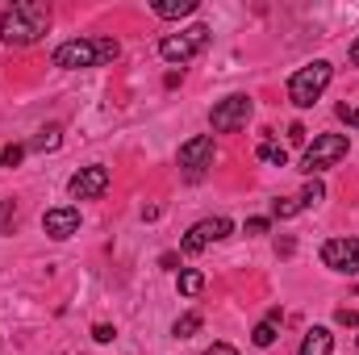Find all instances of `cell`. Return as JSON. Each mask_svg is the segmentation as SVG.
Returning a JSON list of instances; mask_svg holds the SVG:
<instances>
[{"mask_svg":"<svg viewBox=\"0 0 359 355\" xmlns=\"http://www.w3.org/2000/svg\"><path fill=\"white\" fill-rule=\"evenodd\" d=\"M230 234H234V222H230V217H205V222H196V226L184 234L180 251H184V255H196V251H205L209 243H222V239H230Z\"/></svg>","mask_w":359,"mask_h":355,"instance_id":"cell-8","label":"cell"},{"mask_svg":"<svg viewBox=\"0 0 359 355\" xmlns=\"http://www.w3.org/2000/svg\"><path fill=\"white\" fill-rule=\"evenodd\" d=\"M151 8H155V17H163V21H176V17L196 13V0H155Z\"/></svg>","mask_w":359,"mask_h":355,"instance_id":"cell-14","label":"cell"},{"mask_svg":"<svg viewBox=\"0 0 359 355\" xmlns=\"http://www.w3.org/2000/svg\"><path fill=\"white\" fill-rule=\"evenodd\" d=\"M113 335H117V330H113L109 322H96V326H92V339H96V343H113Z\"/></svg>","mask_w":359,"mask_h":355,"instance_id":"cell-23","label":"cell"},{"mask_svg":"<svg viewBox=\"0 0 359 355\" xmlns=\"http://www.w3.org/2000/svg\"><path fill=\"white\" fill-rule=\"evenodd\" d=\"M330 80H334V67L326 59H313V63H305V67H297L288 76V100L297 109H309L322 92L330 88Z\"/></svg>","mask_w":359,"mask_h":355,"instance_id":"cell-3","label":"cell"},{"mask_svg":"<svg viewBox=\"0 0 359 355\" xmlns=\"http://www.w3.org/2000/svg\"><path fill=\"white\" fill-rule=\"evenodd\" d=\"M322 264L339 276H359V239H326Z\"/></svg>","mask_w":359,"mask_h":355,"instance_id":"cell-9","label":"cell"},{"mask_svg":"<svg viewBox=\"0 0 359 355\" xmlns=\"http://www.w3.org/2000/svg\"><path fill=\"white\" fill-rule=\"evenodd\" d=\"M347 151H351V138H347V134H318L313 142H305L301 172H305V176H322V172L334 168Z\"/></svg>","mask_w":359,"mask_h":355,"instance_id":"cell-4","label":"cell"},{"mask_svg":"<svg viewBox=\"0 0 359 355\" xmlns=\"http://www.w3.org/2000/svg\"><path fill=\"white\" fill-rule=\"evenodd\" d=\"M288 142L292 147H305V126H288Z\"/></svg>","mask_w":359,"mask_h":355,"instance_id":"cell-27","label":"cell"},{"mask_svg":"<svg viewBox=\"0 0 359 355\" xmlns=\"http://www.w3.org/2000/svg\"><path fill=\"white\" fill-rule=\"evenodd\" d=\"M280 322H284V314L280 309H268V318L251 330V339H255V347H271L276 343V335H280Z\"/></svg>","mask_w":359,"mask_h":355,"instance_id":"cell-13","label":"cell"},{"mask_svg":"<svg viewBox=\"0 0 359 355\" xmlns=\"http://www.w3.org/2000/svg\"><path fill=\"white\" fill-rule=\"evenodd\" d=\"M176 264H180V260H176V255H172V251H168V255L159 260V267H168V272H176Z\"/></svg>","mask_w":359,"mask_h":355,"instance_id":"cell-29","label":"cell"},{"mask_svg":"<svg viewBox=\"0 0 359 355\" xmlns=\"http://www.w3.org/2000/svg\"><path fill=\"white\" fill-rule=\"evenodd\" d=\"M104 188H109V168H100V163H92V168H80L76 176L67 180V192H72L76 201H96Z\"/></svg>","mask_w":359,"mask_h":355,"instance_id":"cell-10","label":"cell"},{"mask_svg":"<svg viewBox=\"0 0 359 355\" xmlns=\"http://www.w3.org/2000/svg\"><path fill=\"white\" fill-rule=\"evenodd\" d=\"M201 326H205V318H201V314H184V318H176L172 335H176V339H192V335H196Z\"/></svg>","mask_w":359,"mask_h":355,"instance_id":"cell-17","label":"cell"},{"mask_svg":"<svg viewBox=\"0 0 359 355\" xmlns=\"http://www.w3.org/2000/svg\"><path fill=\"white\" fill-rule=\"evenodd\" d=\"M301 209H305V205H301V196H280V201L271 205V213H276L280 222H284V217H297Z\"/></svg>","mask_w":359,"mask_h":355,"instance_id":"cell-18","label":"cell"},{"mask_svg":"<svg viewBox=\"0 0 359 355\" xmlns=\"http://www.w3.org/2000/svg\"><path fill=\"white\" fill-rule=\"evenodd\" d=\"M339 117H343L347 126H359V105H339Z\"/></svg>","mask_w":359,"mask_h":355,"instance_id":"cell-24","label":"cell"},{"mask_svg":"<svg viewBox=\"0 0 359 355\" xmlns=\"http://www.w3.org/2000/svg\"><path fill=\"white\" fill-rule=\"evenodd\" d=\"M205 355H238V351H234L230 343H213V347H209V351H205Z\"/></svg>","mask_w":359,"mask_h":355,"instance_id":"cell-28","label":"cell"},{"mask_svg":"<svg viewBox=\"0 0 359 355\" xmlns=\"http://www.w3.org/2000/svg\"><path fill=\"white\" fill-rule=\"evenodd\" d=\"M213 159H217V147H213V138H209V134L188 138V142L180 147V155H176L180 172H184L188 180H201L209 168H213Z\"/></svg>","mask_w":359,"mask_h":355,"instance_id":"cell-7","label":"cell"},{"mask_svg":"<svg viewBox=\"0 0 359 355\" xmlns=\"http://www.w3.org/2000/svg\"><path fill=\"white\" fill-rule=\"evenodd\" d=\"M330 351H334L330 326H309L305 339H301V347H297V355H330Z\"/></svg>","mask_w":359,"mask_h":355,"instance_id":"cell-12","label":"cell"},{"mask_svg":"<svg viewBox=\"0 0 359 355\" xmlns=\"http://www.w3.org/2000/svg\"><path fill=\"white\" fill-rule=\"evenodd\" d=\"M351 63L359 67V38H355V46H351Z\"/></svg>","mask_w":359,"mask_h":355,"instance_id":"cell-30","label":"cell"},{"mask_svg":"<svg viewBox=\"0 0 359 355\" xmlns=\"http://www.w3.org/2000/svg\"><path fill=\"white\" fill-rule=\"evenodd\" d=\"M268 230H271L268 217H251V222H247V234H268Z\"/></svg>","mask_w":359,"mask_h":355,"instance_id":"cell-25","label":"cell"},{"mask_svg":"<svg viewBox=\"0 0 359 355\" xmlns=\"http://www.w3.org/2000/svg\"><path fill=\"white\" fill-rule=\"evenodd\" d=\"M251 113H255V100L247 92H234V96H226V100H217L209 109V126L217 134H234V130H243L251 121Z\"/></svg>","mask_w":359,"mask_h":355,"instance_id":"cell-5","label":"cell"},{"mask_svg":"<svg viewBox=\"0 0 359 355\" xmlns=\"http://www.w3.org/2000/svg\"><path fill=\"white\" fill-rule=\"evenodd\" d=\"M21 159H25V147H17V142L13 147H0V168H17Z\"/></svg>","mask_w":359,"mask_h":355,"instance_id":"cell-22","label":"cell"},{"mask_svg":"<svg viewBox=\"0 0 359 355\" xmlns=\"http://www.w3.org/2000/svg\"><path fill=\"white\" fill-rule=\"evenodd\" d=\"M13 226H17V205L0 201V234H13Z\"/></svg>","mask_w":359,"mask_h":355,"instance_id":"cell-21","label":"cell"},{"mask_svg":"<svg viewBox=\"0 0 359 355\" xmlns=\"http://www.w3.org/2000/svg\"><path fill=\"white\" fill-rule=\"evenodd\" d=\"M318 201H326V188H322V180H309L305 192H301V205L309 209V205H318Z\"/></svg>","mask_w":359,"mask_h":355,"instance_id":"cell-20","label":"cell"},{"mask_svg":"<svg viewBox=\"0 0 359 355\" xmlns=\"http://www.w3.org/2000/svg\"><path fill=\"white\" fill-rule=\"evenodd\" d=\"M121 55L117 38H72L55 51V67L63 72H84V67H104Z\"/></svg>","mask_w":359,"mask_h":355,"instance_id":"cell-2","label":"cell"},{"mask_svg":"<svg viewBox=\"0 0 359 355\" xmlns=\"http://www.w3.org/2000/svg\"><path fill=\"white\" fill-rule=\"evenodd\" d=\"M334 322H339V326H359V314H355V309H339V314H334Z\"/></svg>","mask_w":359,"mask_h":355,"instance_id":"cell-26","label":"cell"},{"mask_svg":"<svg viewBox=\"0 0 359 355\" xmlns=\"http://www.w3.org/2000/svg\"><path fill=\"white\" fill-rule=\"evenodd\" d=\"M201 288H205V276H201V272H192V267L180 272V293H184V297H196Z\"/></svg>","mask_w":359,"mask_h":355,"instance_id":"cell-19","label":"cell"},{"mask_svg":"<svg viewBox=\"0 0 359 355\" xmlns=\"http://www.w3.org/2000/svg\"><path fill=\"white\" fill-rule=\"evenodd\" d=\"M255 155H259V159H264V163H271V168H284V163H288V151H284V147H280V142H259V151H255Z\"/></svg>","mask_w":359,"mask_h":355,"instance_id":"cell-16","label":"cell"},{"mask_svg":"<svg viewBox=\"0 0 359 355\" xmlns=\"http://www.w3.org/2000/svg\"><path fill=\"white\" fill-rule=\"evenodd\" d=\"M50 29V8L42 0H17L0 13V38L8 46H34Z\"/></svg>","mask_w":359,"mask_h":355,"instance_id":"cell-1","label":"cell"},{"mask_svg":"<svg viewBox=\"0 0 359 355\" xmlns=\"http://www.w3.org/2000/svg\"><path fill=\"white\" fill-rule=\"evenodd\" d=\"M205 46H209V25H188V29L168 34V38L159 42V55H163L168 63H188V59H196Z\"/></svg>","mask_w":359,"mask_h":355,"instance_id":"cell-6","label":"cell"},{"mask_svg":"<svg viewBox=\"0 0 359 355\" xmlns=\"http://www.w3.org/2000/svg\"><path fill=\"white\" fill-rule=\"evenodd\" d=\"M34 151H59L63 147V126H46V130H38V138L29 142Z\"/></svg>","mask_w":359,"mask_h":355,"instance_id":"cell-15","label":"cell"},{"mask_svg":"<svg viewBox=\"0 0 359 355\" xmlns=\"http://www.w3.org/2000/svg\"><path fill=\"white\" fill-rule=\"evenodd\" d=\"M42 230H46L55 243H63V239L80 234V209H76V205H59V209H46V217H42Z\"/></svg>","mask_w":359,"mask_h":355,"instance_id":"cell-11","label":"cell"}]
</instances>
